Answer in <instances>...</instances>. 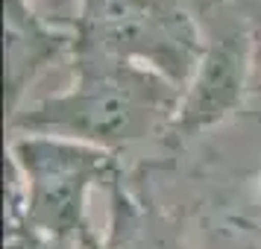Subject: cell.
Returning a JSON list of instances; mask_svg holds the SVG:
<instances>
[{
	"label": "cell",
	"instance_id": "obj_9",
	"mask_svg": "<svg viewBox=\"0 0 261 249\" xmlns=\"http://www.w3.org/2000/svg\"><path fill=\"white\" fill-rule=\"evenodd\" d=\"M255 182H258V190H261V173H258V179H255Z\"/></svg>",
	"mask_w": 261,
	"mask_h": 249
},
{
	"label": "cell",
	"instance_id": "obj_1",
	"mask_svg": "<svg viewBox=\"0 0 261 249\" xmlns=\"http://www.w3.org/2000/svg\"><path fill=\"white\" fill-rule=\"evenodd\" d=\"M179 97L182 88L150 68L73 56L71 82L33 97L6 118V129L71 138L118 155L155 135H167Z\"/></svg>",
	"mask_w": 261,
	"mask_h": 249
},
{
	"label": "cell",
	"instance_id": "obj_8",
	"mask_svg": "<svg viewBox=\"0 0 261 249\" xmlns=\"http://www.w3.org/2000/svg\"><path fill=\"white\" fill-rule=\"evenodd\" d=\"M244 3L252 9V18H258V15H261V0H244Z\"/></svg>",
	"mask_w": 261,
	"mask_h": 249
},
{
	"label": "cell",
	"instance_id": "obj_3",
	"mask_svg": "<svg viewBox=\"0 0 261 249\" xmlns=\"http://www.w3.org/2000/svg\"><path fill=\"white\" fill-rule=\"evenodd\" d=\"M73 56L129 62L185 88L205 30L182 0H76Z\"/></svg>",
	"mask_w": 261,
	"mask_h": 249
},
{
	"label": "cell",
	"instance_id": "obj_7",
	"mask_svg": "<svg viewBox=\"0 0 261 249\" xmlns=\"http://www.w3.org/2000/svg\"><path fill=\"white\" fill-rule=\"evenodd\" d=\"M252 21V41H255V73H252V94L261 97V15Z\"/></svg>",
	"mask_w": 261,
	"mask_h": 249
},
{
	"label": "cell",
	"instance_id": "obj_6",
	"mask_svg": "<svg viewBox=\"0 0 261 249\" xmlns=\"http://www.w3.org/2000/svg\"><path fill=\"white\" fill-rule=\"evenodd\" d=\"M6 249H76V246H68V243H59L53 237L38 235L30 226H15V229H6Z\"/></svg>",
	"mask_w": 261,
	"mask_h": 249
},
{
	"label": "cell",
	"instance_id": "obj_4",
	"mask_svg": "<svg viewBox=\"0 0 261 249\" xmlns=\"http://www.w3.org/2000/svg\"><path fill=\"white\" fill-rule=\"evenodd\" d=\"M252 73L255 41L249 18L220 24L214 33H205L200 62L182 88L167 138L188 141L232 118L252 94Z\"/></svg>",
	"mask_w": 261,
	"mask_h": 249
},
{
	"label": "cell",
	"instance_id": "obj_5",
	"mask_svg": "<svg viewBox=\"0 0 261 249\" xmlns=\"http://www.w3.org/2000/svg\"><path fill=\"white\" fill-rule=\"evenodd\" d=\"M3 33L6 118H12L59 62L73 59V30L50 18L36 0H3Z\"/></svg>",
	"mask_w": 261,
	"mask_h": 249
},
{
	"label": "cell",
	"instance_id": "obj_2",
	"mask_svg": "<svg viewBox=\"0 0 261 249\" xmlns=\"http://www.w3.org/2000/svg\"><path fill=\"white\" fill-rule=\"evenodd\" d=\"M115 179V155L88 144L9 132L6 141V229L30 226L76 249H106L91 229L88 205Z\"/></svg>",
	"mask_w": 261,
	"mask_h": 249
}]
</instances>
